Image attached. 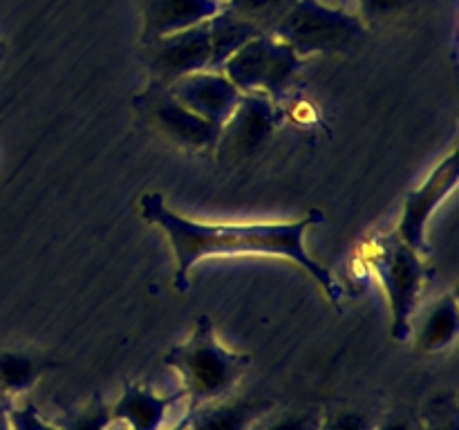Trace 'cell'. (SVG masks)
Segmentation results:
<instances>
[{
    "label": "cell",
    "instance_id": "1",
    "mask_svg": "<svg viewBox=\"0 0 459 430\" xmlns=\"http://www.w3.org/2000/svg\"><path fill=\"white\" fill-rule=\"evenodd\" d=\"M139 213L146 222L155 224L169 237V245L178 260L173 285L178 291L191 289V271L206 258H229V255H267L285 258L303 269L323 289L334 307H341L339 280L327 267L309 255L305 236L314 224H321L323 211L312 209L305 218L291 222L264 224H209L184 218L166 204L160 193H146L139 200Z\"/></svg>",
    "mask_w": 459,
    "mask_h": 430
},
{
    "label": "cell",
    "instance_id": "2",
    "mask_svg": "<svg viewBox=\"0 0 459 430\" xmlns=\"http://www.w3.org/2000/svg\"><path fill=\"white\" fill-rule=\"evenodd\" d=\"M164 366L179 374L188 410H193L229 397L249 370L251 357L224 348L215 334L213 318L202 314L195 318L191 336L164 354Z\"/></svg>",
    "mask_w": 459,
    "mask_h": 430
},
{
    "label": "cell",
    "instance_id": "3",
    "mask_svg": "<svg viewBox=\"0 0 459 430\" xmlns=\"http://www.w3.org/2000/svg\"><path fill=\"white\" fill-rule=\"evenodd\" d=\"M269 31L300 58L352 54L370 39V30L357 13L323 0H294L272 22Z\"/></svg>",
    "mask_w": 459,
    "mask_h": 430
},
{
    "label": "cell",
    "instance_id": "4",
    "mask_svg": "<svg viewBox=\"0 0 459 430\" xmlns=\"http://www.w3.org/2000/svg\"><path fill=\"white\" fill-rule=\"evenodd\" d=\"M424 254L412 249L397 233L377 236L366 251V262L385 289L393 314L390 334L397 343H406L412 334V316L420 305L426 280Z\"/></svg>",
    "mask_w": 459,
    "mask_h": 430
},
{
    "label": "cell",
    "instance_id": "5",
    "mask_svg": "<svg viewBox=\"0 0 459 430\" xmlns=\"http://www.w3.org/2000/svg\"><path fill=\"white\" fill-rule=\"evenodd\" d=\"M300 65L303 58L290 45L272 31H260L233 52L220 72L240 92H263L278 103L299 76Z\"/></svg>",
    "mask_w": 459,
    "mask_h": 430
},
{
    "label": "cell",
    "instance_id": "6",
    "mask_svg": "<svg viewBox=\"0 0 459 430\" xmlns=\"http://www.w3.org/2000/svg\"><path fill=\"white\" fill-rule=\"evenodd\" d=\"M133 103L134 110L178 148L191 152L213 150L215 148L220 134L218 125L202 119L200 115L182 106L173 97L169 85L151 79L146 88L133 99Z\"/></svg>",
    "mask_w": 459,
    "mask_h": 430
},
{
    "label": "cell",
    "instance_id": "7",
    "mask_svg": "<svg viewBox=\"0 0 459 430\" xmlns=\"http://www.w3.org/2000/svg\"><path fill=\"white\" fill-rule=\"evenodd\" d=\"M281 121L276 101L263 92H242L240 103L222 124L215 142V157L220 161H242L269 142Z\"/></svg>",
    "mask_w": 459,
    "mask_h": 430
},
{
    "label": "cell",
    "instance_id": "8",
    "mask_svg": "<svg viewBox=\"0 0 459 430\" xmlns=\"http://www.w3.org/2000/svg\"><path fill=\"white\" fill-rule=\"evenodd\" d=\"M152 81L169 85L193 72H213L209 21L143 45Z\"/></svg>",
    "mask_w": 459,
    "mask_h": 430
},
{
    "label": "cell",
    "instance_id": "9",
    "mask_svg": "<svg viewBox=\"0 0 459 430\" xmlns=\"http://www.w3.org/2000/svg\"><path fill=\"white\" fill-rule=\"evenodd\" d=\"M459 179V155L457 150H451L433 170L429 177L408 193L403 202L402 218L397 224V236L412 249L426 254V228H429L430 218L435 211L442 206V202L455 191Z\"/></svg>",
    "mask_w": 459,
    "mask_h": 430
},
{
    "label": "cell",
    "instance_id": "10",
    "mask_svg": "<svg viewBox=\"0 0 459 430\" xmlns=\"http://www.w3.org/2000/svg\"><path fill=\"white\" fill-rule=\"evenodd\" d=\"M169 90L182 106L218 128H222L242 99V92L224 76V72H193L169 83Z\"/></svg>",
    "mask_w": 459,
    "mask_h": 430
},
{
    "label": "cell",
    "instance_id": "11",
    "mask_svg": "<svg viewBox=\"0 0 459 430\" xmlns=\"http://www.w3.org/2000/svg\"><path fill=\"white\" fill-rule=\"evenodd\" d=\"M184 399L182 388L178 392L160 394L146 385L128 383L115 406H110L112 424L119 421L126 430H164L170 410Z\"/></svg>",
    "mask_w": 459,
    "mask_h": 430
},
{
    "label": "cell",
    "instance_id": "12",
    "mask_svg": "<svg viewBox=\"0 0 459 430\" xmlns=\"http://www.w3.org/2000/svg\"><path fill=\"white\" fill-rule=\"evenodd\" d=\"M142 45L209 21L222 9V0H142Z\"/></svg>",
    "mask_w": 459,
    "mask_h": 430
},
{
    "label": "cell",
    "instance_id": "13",
    "mask_svg": "<svg viewBox=\"0 0 459 430\" xmlns=\"http://www.w3.org/2000/svg\"><path fill=\"white\" fill-rule=\"evenodd\" d=\"M272 410V403L254 397L218 399L186 410V430H254Z\"/></svg>",
    "mask_w": 459,
    "mask_h": 430
},
{
    "label": "cell",
    "instance_id": "14",
    "mask_svg": "<svg viewBox=\"0 0 459 430\" xmlns=\"http://www.w3.org/2000/svg\"><path fill=\"white\" fill-rule=\"evenodd\" d=\"M209 31L211 47H213V72H220L233 52H238L247 40L267 30L258 22L247 21L222 7L213 18H209Z\"/></svg>",
    "mask_w": 459,
    "mask_h": 430
},
{
    "label": "cell",
    "instance_id": "15",
    "mask_svg": "<svg viewBox=\"0 0 459 430\" xmlns=\"http://www.w3.org/2000/svg\"><path fill=\"white\" fill-rule=\"evenodd\" d=\"M459 330V307H457V294L442 296L433 307L426 312L424 325H421L420 334H417V349L426 354L444 352L451 348Z\"/></svg>",
    "mask_w": 459,
    "mask_h": 430
},
{
    "label": "cell",
    "instance_id": "16",
    "mask_svg": "<svg viewBox=\"0 0 459 430\" xmlns=\"http://www.w3.org/2000/svg\"><path fill=\"white\" fill-rule=\"evenodd\" d=\"M45 370V363L30 354L0 352V392L9 399L27 394Z\"/></svg>",
    "mask_w": 459,
    "mask_h": 430
},
{
    "label": "cell",
    "instance_id": "17",
    "mask_svg": "<svg viewBox=\"0 0 459 430\" xmlns=\"http://www.w3.org/2000/svg\"><path fill=\"white\" fill-rule=\"evenodd\" d=\"M420 430H459V408L455 394L444 392L429 399L421 408Z\"/></svg>",
    "mask_w": 459,
    "mask_h": 430
},
{
    "label": "cell",
    "instance_id": "18",
    "mask_svg": "<svg viewBox=\"0 0 459 430\" xmlns=\"http://www.w3.org/2000/svg\"><path fill=\"white\" fill-rule=\"evenodd\" d=\"M112 424L110 417V406L106 401H101L99 397H94L88 406H83L81 410L70 412L65 419L61 421L58 428L61 430H108Z\"/></svg>",
    "mask_w": 459,
    "mask_h": 430
},
{
    "label": "cell",
    "instance_id": "19",
    "mask_svg": "<svg viewBox=\"0 0 459 430\" xmlns=\"http://www.w3.org/2000/svg\"><path fill=\"white\" fill-rule=\"evenodd\" d=\"M415 0H357V16L368 25V30L399 16L411 9Z\"/></svg>",
    "mask_w": 459,
    "mask_h": 430
},
{
    "label": "cell",
    "instance_id": "20",
    "mask_svg": "<svg viewBox=\"0 0 459 430\" xmlns=\"http://www.w3.org/2000/svg\"><path fill=\"white\" fill-rule=\"evenodd\" d=\"M281 3L282 0H222V7L229 9V12L238 13V16L247 18V21L258 22V25H263L264 30H267L264 22H267L269 18L276 21V18L281 16V13H278Z\"/></svg>",
    "mask_w": 459,
    "mask_h": 430
},
{
    "label": "cell",
    "instance_id": "21",
    "mask_svg": "<svg viewBox=\"0 0 459 430\" xmlns=\"http://www.w3.org/2000/svg\"><path fill=\"white\" fill-rule=\"evenodd\" d=\"M7 426L9 430H61L58 426L49 424L40 417L39 408L25 399V401H13L7 410Z\"/></svg>",
    "mask_w": 459,
    "mask_h": 430
},
{
    "label": "cell",
    "instance_id": "22",
    "mask_svg": "<svg viewBox=\"0 0 459 430\" xmlns=\"http://www.w3.org/2000/svg\"><path fill=\"white\" fill-rule=\"evenodd\" d=\"M323 415L318 410L307 412H285L282 417L260 421L254 430H321Z\"/></svg>",
    "mask_w": 459,
    "mask_h": 430
},
{
    "label": "cell",
    "instance_id": "23",
    "mask_svg": "<svg viewBox=\"0 0 459 430\" xmlns=\"http://www.w3.org/2000/svg\"><path fill=\"white\" fill-rule=\"evenodd\" d=\"M321 430H375V424L363 412H336L332 417H323Z\"/></svg>",
    "mask_w": 459,
    "mask_h": 430
},
{
    "label": "cell",
    "instance_id": "24",
    "mask_svg": "<svg viewBox=\"0 0 459 430\" xmlns=\"http://www.w3.org/2000/svg\"><path fill=\"white\" fill-rule=\"evenodd\" d=\"M375 430H415L408 419H402V417H393V419H385L384 424L375 426Z\"/></svg>",
    "mask_w": 459,
    "mask_h": 430
},
{
    "label": "cell",
    "instance_id": "25",
    "mask_svg": "<svg viewBox=\"0 0 459 430\" xmlns=\"http://www.w3.org/2000/svg\"><path fill=\"white\" fill-rule=\"evenodd\" d=\"M13 403V399H9L7 394L0 392V410H9V406Z\"/></svg>",
    "mask_w": 459,
    "mask_h": 430
},
{
    "label": "cell",
    "instance_id": "26",
    "mask_svg": "<svg viewBox=\"0 0 459 430\" xmlns=\"http://www.w3.org/2000/svg\"><path fill=\"white\" fill-rule=\"evenodd\" d=\"M164 430H186V415H184L178 424L170 426V428H164Z\"/></svg>",
    "mask_w": 459,
    "mask_h": 430
},
{
    "label": "cell",
    "instance_id": "27",
    "mask_svg": "<svg viewBox=\"0 0 459 430\" xmlns=\"http://www.w3.org/2000/svg\"><path fill=\"white\" fill-rule=\"evenodd\" d=\"M0 430H9V426H7V410H0Z\"/></svg>",
    "mask_w": 459,
    "mask_h": 430
},
{
    "label": "cell",
    "instance_id": "28",
    "mask_svg": "<svg viewBox=\"0 0 459 430\" xmlns=\"http://www.w3.org/2000/svg\"><path fill=\"white\" fill-rule=\"evenodd\" d=\"M3 58H4V47L0 45V63H3Z\"/></svg>",
    "mask_w": 459,
    "mask_h": 430
}]
</instances>
